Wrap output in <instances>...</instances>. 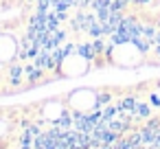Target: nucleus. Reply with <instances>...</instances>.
Segmentation results:
<instances>
[{
	"label": "nucleus",
	"instance_id": "1",
	"mask_svg": "<svg viewBox=\"0 0 160 149\" xmlns=\"http://www.w3.org/2000/svg\"><path fill=\"white\" fill-rule=\"evenodd\" d=\"M79 53H81V55H83L86 59H92V57H94V55H97L99 51H97L94 42H88V44H81V46H79Z\"/></svg>",
	"mask_w": 160,
	"mask_h": 149
},
{
	"label": "nucleus",
	"instance_id": "2",
	"mask_svg": "<svg viewBox=\"0 0 160 149\" xmlns=\"http://www.w3.org/2000/svg\"><path fill=\"white\" fill-rule=\"evenodd\" d=\"M134 107H136V99H134V97H127V99L121 101V110H129V112H134Z\"/></svg>",
	"mask_w": 160,
	"mask_h": 149
}]
</instances>
